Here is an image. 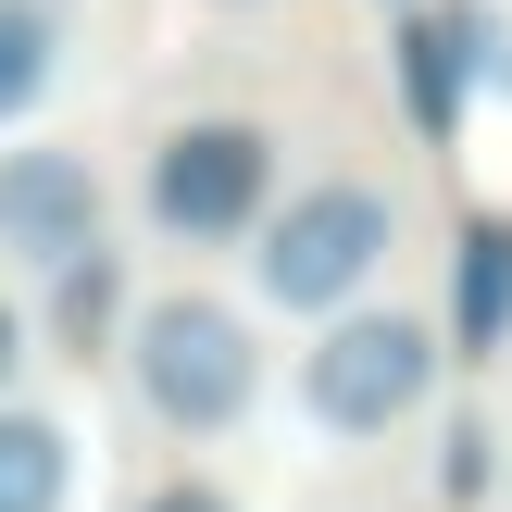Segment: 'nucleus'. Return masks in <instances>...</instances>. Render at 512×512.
Here are the masks:
<instances>
[{"instance_id": "1", "label": "nucleus", "mask_w": 512, "mask_h": 512, "mask_svg": "<svg viewBox=\"0 0 512 512\" xmlns=\"http://www.w3.org/2000/svg\"><path fill=\"white\" fill-rule=\"evenodd\" d=\"M113 375L163 438H238L263 413L275 363H263V313H238L225 288H150L125 300V338H113Z\"/></svg>"}, {"instance_id": "2", "label": "nucleus", "mask_w": 512, "mask_h": 512, "mask_svg": "<svg viewBox=\"0 0 512 512\" xmlns=\"http://www.w3.org/2000/svg\"><path fill=\"white\" fill-rule=\"evenodd\" d=\"M400 250V200L375 188V175H313V188H275V213L250 225V300L263 313H350V300H375V275H388Z\"/></svg>"}, {"instance_id": "3", "label": "nucleus", "mask_w": 512, "mask_h": 512, "mask_svg": "<svg viewBox=\"0 0 512 512\" xmlns=\"http://www.w3.org/2000/svg\"><path fill=\"white\" fill-rule=\"evenodd\" d=\"M450 375V338L438 313H400V300H350V313L313 325V350H300V425L338 450H375L400 438V425L438 400Z\"/></svg>"}, {"instance_id": "4", "label": "nucleus", "mask_w": 512, "mask_h": 512, "mask_svg": "<svg viewBox=\"0 0 512 512\" xmlns=\"http://www.w3.org/2000/svg\"><path fill=\"white\" fill-rule=\"evenodd\" d=\"M275 188H288V138L263 113H175L138 163V225L175 250H250Z\"/></svg>"}, {"instance_id": "5", "label": "nucleus", "mask_w": 512, "mask_h": 512, "mask_svg": "<svg viewBox=\"0 0 512 512\" xmlns=\"http://www.w3.org/2000/svg\"><path fill=\"white\" fill-rule=\"evenodd\" d=\"M388 75H400V125H413L425 150H450L488 88L512 100V13L500 0H400Z\"/></svg>"}, {"instance_id": "6", "label": "nucleus", "mask_w": 512, "mask_h": 512, "mask_svg": "<svg viewBox=\"0 0 512 512\" xmlns=\"http://www.w3.org/2000/svg\"><path fill=\"white\" fill-rule=\"evenodd\" d=\"M100 238H113V175H100L88 150H63V138L0 150V263L63 275L75 250H100Z\"/></svg>"}, {"instance_id": "7", "label": "nucleus", "mask_w": 512, "mask_h": 512, "mask_svg": "<svg viewBox=\"0 0 512 512\" xmlns=\"http://www.w3.org/2000/svg\"><path fill=\"white\" fill-rule=\"evenodd\" d=\"M438 338H450V363H488V350H512V213H463V238H450Z\"/></svg>"}, {"instance_id": "8", "label": "nucleus", "mask_w": 512, "mask_h": 512, "mask_svg": "<svg viewBox=\"0 0 512 512\" xmlns=\"http://www.w3.org/2000/svg\"><path fill=\"white\" fill-rule=\"evenodd\" d=\"M125 263H113V238L100 250H75L63 275H38V338H63V350H88V363H113V338H125Z\"/></svg>"}, {"instance_id": "9", "label": "nucleus", "mask_w": 512, "mask_h": 512, "mask_svg": "<svg viewBox=\"0 0 512 512\" xmlns=\"http://www.w3.org/2000/svg\"><path fill=\"white\" fill-rule=\"evenodd\" d=\"M0 512H75V425L38 400H0Z\"/></svg>"}, {"instance_id": "10", "label": "nucleus", "mask_w": 512, "mask_h": 512, "mask_svg": "<svg viewBox=\"0 0 512 512\" xmlns=\"http://www.w3.org/2000/svg\"><path fill=\"white\" fill-rule=\"evenodd\" d=\"M63 88V0H0V125Z\"/></svg>"}, {"instance_id": "11", "label": "nucleus", "mask_w": 512, "mask_h": 512, "mask_svg": "<svg viewBox=\"0 0 512 512\" xmlns=\"http://www.w3.org/2000/svg\"><path fill=\"white\" fill-rule=\"evenodd\" d=\"M125 512H250V500H238V488H213V475H150Z\"/></svg>"}, {"instance_id": "12", "label": "nucleus", "mask_w": 512, "mask_h": 512, "mask_svg": "<svg viewBox=\"0 0 512 512\" xmlns=\"http://www.w3.org/2000/svg\"><path fill=\"white\" fill-rule=\"evenodd\" d=\"M450 500H475V488H488V413H450Z\"/></svg>"}, {"instance_id": "13", "label": "nucleus", "mask_w": 512, "mask_h": 512, "mask_svg": "<svg viewBox=\"0 0 512 512\" xmlns=\"http://www.w3.org/2000/svg\"><path fill=\"white\" fill-rule=\"evenodd\" d=\"M25 363H38V313H25V300L0 288V400L25 388Z\"/></svg>"}]
</instances>
